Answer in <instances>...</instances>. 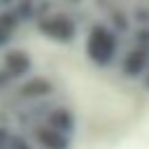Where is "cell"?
<instances>
[{
	"instance_id": "obj_3",
	"label": "cell",
	"mask_w": 149,
	"mask_h": 149,
	"mask_svg": "<svg viewBox=\"0 0 149 149\" xmlns=\"http://www.w3.org/2000/svg\"><path fill=\"white\" fill-rule=\"evenodd\" d=\"M7 147H9V149H37V147L30 142V137H28L26 133H19V130H14V133H12V137H9V142H7Z\"/></svg>"
},
{
	"instance_id": "obj_4",
	"label": "cell",
	"mask_w": 149,
	"mask_h": 149,
	"mask_svg": "<svg viewBox=\"0 0 149 149\" xmlns=\"http://www.w3.org/2000/svg\"><path fill=\"white\" fill-rule=\"evenodd\" d=\"M0 149H9V147H7V144H5V147H0Z\"/></svg>"
},
{
	"instance_id": "obj_2",
	"label": "cell",
	"mask_w": 149,
	"mask_h": 149,
	"mask_svg": "<svg viewBox=\"0 0 149 149\" xmlns=\"http://www.w3.org/2000/svg\"><path fill=\"white\" fill-rule=\"evenodd\" d=\"M42 123H47L49 128H54V130L72 137L74 130H77V114H74V109H72L68 102H61V105H56V107L42 119Z\"/></svg>"
},
{
	"instance_id": "obj_1",
	"label": "cell",
	"mask_w": 149,
	"mask_h": 149,
	"mask_svg": "<svg viewBox=\"0 0 149 149\" xmlns=\"http://www.w3.org/2000/svg\"><path fill=\"white\" fill-rule=\"evenodd\" d=\"M23 133L30 137V142H33L37 149H72V137H68V135L49 128V126L42 123V121H40V123H33V126L26 128Z\"/></svg>"
}]
</instances>
